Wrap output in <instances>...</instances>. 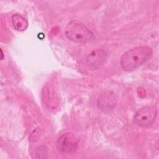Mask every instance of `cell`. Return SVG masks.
<instances>
[{
    "label": "cell",
    "mask_w": 159,
    "mask_h": 159,
    "mask_svg": "<svg viewBox=\"0 0 159 159\" xmlns=\"http://www.w3.org/2000/svg\"><path fill=\"white\" fill-rule=\"evenodd\" d=\"M148 46H139L129 49L120 58V66L126 71H132L148 61L152 55Z\"/></svg>",
    "instance_id": "cell-1"
},
{
    "label": "cell",
    "mask_w": 159,
    "mask_h": 159,
    "mask_svg": "<svg viewBox=\"0 0 159 159\" xmlns=\"http://www.w3.org/2000/svg\"><path fill=\"white\" fill-rule=\"evenodd\" d=\"M65 34L69 40L76 43H86L92 41L94 38V34L85 25L76 20L68 24Z\"/></svg>",
    "instance_id": "cell-2"
},
{
    "label": "cell",
    "mask_w": 159,
    "mask_h": 159,
    "mask_svg": "<svg viewBox=\"0 0 159 159\" xmlns=\"http://www.w3.org/2000/svg\"><path fill=\"white\" fill-rule=\"evenodd\" d=\"M157 116V109L152 106H144L138 109L134 115V122L141 127L151 125Z\"/></svg>",
    "instance_id": "cell-3"
},
{
    "label": "cell",
    "mask_w": 159,
    "mask_h": 159,
    "mask_svg": "<svg viewBox=\"0 0 159 159\" xmlns=\"http://www.w3.org/2000/svg\"><path fill=\"white\" fill-rule=\"evenodd\" d=\"M58 148L63 153H72L76 150L78 143L75 137L70 133L61 135L57 141Z\"/></svg>",
    "instance_id": "cell-4"
},
{
    "label": "cell",
    "mask_w": 159,
    "mask_h": 159,
    "mask_svg": "<svg viewBox=\"0 0 159 159\" xmlns=\"http://www.w3.org/2000/svg\"><path fill=\"white\" fill-rule=\"evenodd\" d=\"M107 53L102 49H96L88 54L86 63L89 68L96 70L101 66L107 58Z\"/></svg>",
    "instance_id": "cell-5"
},
{
    "label": "cell",
    "mask_w": 159,
    "mask_h": 159,
    "mask_svg": "<svg viewBox=\"0 0 159 159\" xmlns=\"http://www.w3.org/2000/svg\"><path fill=\"white\" fill-rule=\"evenodd\" d=\"M12 23L15 29L19 31H23L26 29L28 25L27 20L19 14H14L11 17Z\"/></svg>",
    "instance_id": "cell-6"
}]
</instances>
